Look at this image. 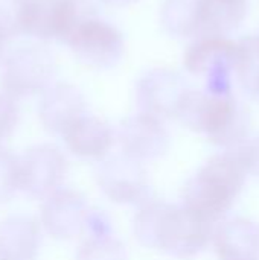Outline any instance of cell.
Here are the masks:
<instances>
[{
    "label": "cell",
    "mask_w": 259,
    "mask_h": 260,
    "mask_svg": "<svg viewBox=\"0 0 259 260\" xmlns=\"http://www.w3.org/2000/svg\"><path fill=\"white\" fill-rule=\"evenodd\" d=\"M133 233L140 245L174 259L197 257L212 241V224L183 204L151 200L139 207Z\"/></svg>",
    "instance_id": "cell-1"
},
{
    "label": "cell",
    "mask_w": 259,
    "mask_h": 260,
    "mask_svg": "<svg viewBox=\"0 0 259 260\" xmlns=\"http://www.w3.org/2000/svg\"><path fill=\"white\" fill-rule=\"evenodd\" d=\"M249 174L235 149L209 158L183 187L182 204L208 222H221L240 197Z\"/></svg>",
    "instance_id": "cell-2"
},
{
    "label": "cell",
    "mask_w": 259,
    "mask_h": 260,
    "mask_svg": "<svg viewBox=\"0 0 259 260\" xmlns=\"http://www.w3.org/2000/svg\"><path fill=\"white\" fill-rule=\"evenodd\" d=\"M176 117L224 149H234L249 139L250 114L232 93L189 90Z\"/></svg>",
    "instance_id": "cell-3"
},
{
    "label": "cell",
    "mask_w": 259,
    "mask_h": 260,
    "mask_svg": "<svg viewBox=\"0 0 259 260\" xmlns=\"http://www.w3.org/2000/svg\"><path fill=\"white\" fill-rule=\"evenodd\" d=\"M238 58V43L224 35H203L194 41L185 56V69L206 79V90L212 93H232V72Z\"/></svg>",
    "instance_id": "cell-4"
},
{
    "label": "cell",
    "mask_w": 259,
    "mask_h": 260,
    "mask_svg": "<svg viewBox=\"0 0 259 260\" xmlns=\"http://www.w3.org/2000/svg\"><path fill=\"white\" fill-rule=\"evenodd\" d=\"M95 178L102 193L116 204L140 207L153 200L143 163L122 152L98 161Z\"/></svg>",
    "instance_id": "cell-5"
},
{
    "label": "cell",
    "mask_w": 259,
    "mask_h": 260,
    "mask_svg": "<svg viewBox=\"0 0 259 260\" xmlns=\"http://www.w3.org/2000/svg\"><path fill=\"white\" fill-rule=\"evenodd\" d=\"M56 66L49 50L40 46H27L14 52L2 72L3 93L12 99H23L44 93L55 76Z\"/></svg>",
    "instance_id": "cell-6"
},
{
    "label": "cell",
    "mask_w": 259,
    "mask_h": 260,
    "mask_svg": "<svg viewBox=\"0 0 259 260\" xmlns=\"http://www.w3.org/2000/svg\"><path fill=\"white\" fill-rule=\"evenodd\" d=\"M82 64L95 69H111L124 56L122 34L110 23L96 17L81 20L64 40Z\"/></svg>",
    "instance_id": "cell-7"
},
{
    "label": "cell",
    "mask_w": 259,
    "mask_h": 260,
    "mask_svg": "<svg viewBox=\"0 0 259 260\" xmlns=\"http://www.w3.org/2000/svg\"><path fill=\"white\" fill-rule=\"evenodd\" d=\"M67 172L64 154L52 145H38L18 158L20 190L34 198H47L60 190Z\"/></svg>",
    "instance_id": "cell-8"
},
{
    "label": "cell",
    "mask_w": 259,
    "mask_h": 260,
    "mask_svg": "<svg viewBox=\"0 0 259 260\" xmlns=\"http://www.w3.org/2000/svg\"><path fill=\"white\" fill-rule=\"evenodd\" d=\"M189 90L185 78L176 70L153 69L139 79L136 102L142 113L159 119L176 117Z\"/></svg>",
    "instance_id": "cell-9"
},
{
    "label": "cell",
    "mask_w": 259,
    "mask_h": 260,
    "mask_svg": "<svg viewBox=\"0 0 259 260\" xmlns=\"http://www.w3.org/2000/svg\"><path fill=\"white\" fill-rule=\"evenodd\" d=\"M85 8L79 0H31L24 23L23 34L38 40L58 38L64 41L72 29L84 18Z\"/></svg>",
    "instance_id": "cell-10"
},
{
    "label": "cell",
    "mask_w": 259,
    "mask_h": 260,
    "mask_svg": "<svg viewBox=\"0 0 259 260\" xmlns=\"http://www.w3.org/2000/svg\"><path fill=\"white\" fill-rule=\"evenodd\" d=\"M121 152L139 161H151L163 157L169 149V133L162 119L136 113L124 119L116 131Z\"/></svg>",
    "instance_id": "cell-11"
},
{
    "label": "cell",
    "mask_w": 259,
    "mask_h": 260,
    "mask_svg": "<svg viewBox=\"0 0 259 260\" xmlns=\"http://www.w3.org/2000/svg\"><path fill=\"white\" fill-rule=\"evenodd\" d=\"M92 210L85 198L70 189H60L46 198L41 207V222L56 239H72L87 229Z\"/></svg>",
    "instance_id": "cell-12"
},
{
    "label": "cell",
    "mask_w": 259,
    "mask_h": 260,
    "mask_svg": "<svg viewBox=\"0 0 259 260\" xmlns=\"http://www.w3.org/2000/svg\"><path fill=\"white\" fill-rule=\"evenodd\" d=\"M87 114L82 93L70 84H53L41 98L40 119L44 128L53 134H64L78 119Z\"/></svg>",
    "instance_id": "cell-13"
},
{
    "label": "cell",
    "mask_w": 259,
    "mask_h": 260,
    "mask_svg": "<svg viewBox=\"0 0 259 260\" xmlns=\"http://www.w3.org/2000/svg\"><path fill=\"white\" fill-rule=\"evenodd\" d=\"M63 139L73 155L82 160L101 161L110 155L116 133L105 120L85 114L63 134Z\"/></svg>",
    "instance_id": "cell-14"
},
{
    "label": "cell",
    "mask_w": 259,
    "mask_h": 260,
    "mask_svg": "<svg viewBox=\"0 0 259 260\" xmlns=\"http://www.w3.org/2000/svg\"><path fill=\"white\" fill-rule=\"evenodd\" d=\"M218 260H259V225L247 218L221 221L212 233Z\"/></svg>",
    "instance_id": "cell-15"
},
{
    "label": "cell",
    "mask_w": 259,
    "mask_h": 260,
    "mask_svg": "<svg viewBox=\"0 0 259 260\" xmlns=\"http://www.w3.org/2000/svg\"><path fill=\"white\" fill-rule=\"evenodd\" d=\"M40 247L37 224L26 216H12L0 224V260H35Z\"/></svg>",
    "instance_id": "cell-16"
},
{
    "label": "cell",
    "mask_w": 259,
    "mask_h": 260,
    "mask_svg": "<svg viewBox=\"0 0 259 260\" xmlns=\"http://www.w3.org/2000/svg\"><path fill=\"white\" fill-rule=\"evenodd\" d=\"M249 0H200V37L227 35L247 15Z\"/></svg>",
    "instance_id": "cell-17"
},
{
    "label": "cell",
    "mask_w": 259,
    "mask_h": 260,
    "mask_svg": "<svg viewBox=\"0 0 259 260\" xmlns=\"http://www.w3.org/2000/svg\"><path fill=\"white\" fill-rule=\"evenodd\" d=\"M160 23L176 37L200 35V0H165Z\"/></svg>",
    "instance_id": "cell-18"
},
{
    "label": "cell",
    "mask_w": 259,
    "mask_h": 260,
    "mask_svg": "<svg viewBox=\"0 0 259 260\" xmlns=\"http://www.w3.org/2000/svg\"><path fill=\"white\" fill-rule=\"evenodd\" d=\"M235 73L243 90L259 99V35L238 41V58Z\"/></svg>",
    "instance_id": "cell-19"
},
{
    "label": "cell",
    "mask_w": 259,
    "mask_h": 260,
    "mask_svg": "<svg viewBox=\"0 0 259 260\" xmlns=\"http://www.w3.org/2000/svg\"><path fill=\"white\" fill-rule=\"evenodd\" d=\"M76 260H127L125 245L110 233L92 235L79 247Z\"/></svg>",
    "instance_id": "cell-20"
},
{
    "label": "cell",
    "mask_w": 259,
    "mask_h": 260,
    "mask_svg": "<svg viewBox=\"0 0 259 260\" xmlns=\"http://www.w3.org/2000/svg\"><path fill=\"white\" fill-rule=\"evenodd\" d=\"M29 2L31 0H0V32L6 38L23 34Z\"/></svg>",
    "instance_id": "cell-21"
},
{
    "label": "cell",
    "mask_w": 259,
    "mask_h": 260,
    "mask_svg": "<svg viewBox=\"0 0 259 260\" xmlns=\"http://www.w3.org/2000/svg\"><path fill=\"white\" fill-rule=\"evenodd\" d=\"M20 190L18 158L0 148V203H6Z\"/></svg>",
    "instance_id": "cell-22"
},
{
    "label": "cell",
    "mask_w": 259,
    "mask_h": 260,
    "mask_svg": "<svg viewBox=\"0 0 259 260\" xmlns=\"http://www.w3.org/2000/svg\"><path fill=\"white\" fill-rule=\"evenodd\" d=\"M18 122V110L12 98L0 94V143L11 136Z\"/></svg>",
    "instance_id": "cell-23"
},
{
    "label": "cell",
    "mask_w": 259,
    "mask_h": 260,
    "mask_svg": "<svg viewBox=\"0 0 259 260\" xmlns=\"http://www.w3.org/2000/svg\"><path fill=\"white\" fill-rule=\"evenodd\" d=\"M234 149L238 152L241 161L244 163L247 174L259 177V136L253 139H247L244 143Z\"/></svg>",
    "instance_id": "cell-24"
},
{
    "label": "cell",
    "mask_w": 259,
    "mask_h": 260,
    "mask_svg": "<svg viewBox=\"0 0 259 260\" xmlns=\"http://www.w3.org/2000/svg\"><path fill=\"white\" fill-rule=\"evenodd\" d=\"M105 5L108 6H116V8H122V6H128V5H133L136 3L137 0H102Z\"/></svg>",
    "instance_id": "cell-25"
},
{
    "label": "cell",
    "mask_w": 259,
    "mask_h": 260,
    "mask_svg": "<svg viewBox=\"0 0 259 260\" xmlns=\"http://www.w3.org/2000/svg\"><path fill=\"white\" fill-rule=\"evenodd\" d=\"M5 40H6V37L0 32V58H2V55H3V47H5Z\"/></svg>",
    "instance_id": "cell-26"
}]
</instances>
